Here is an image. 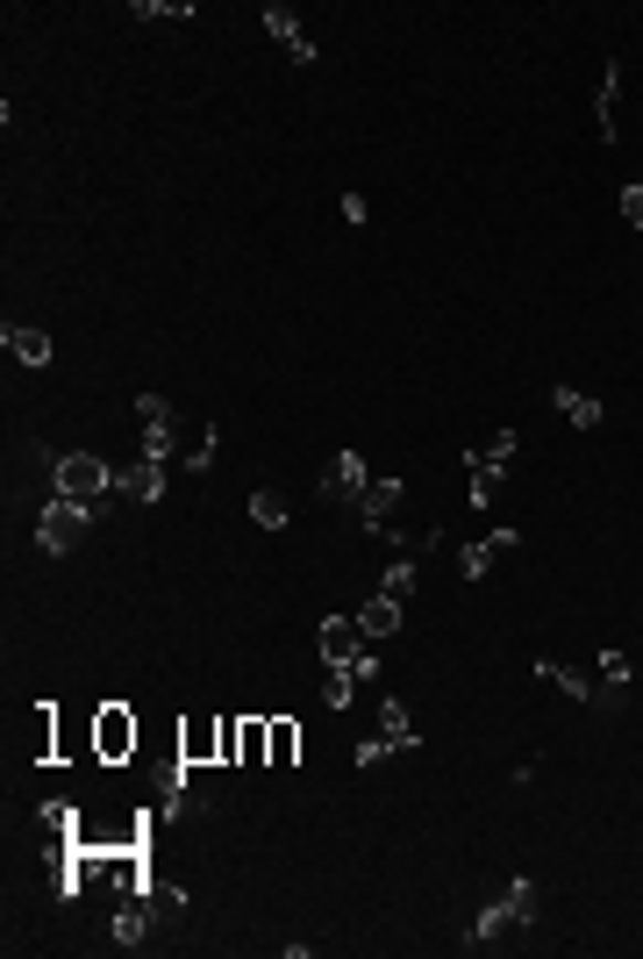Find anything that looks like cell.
I'll return each mask as SVG.
<instances>
[{
    "mask_svg": "<svg viewBox=\"0 0 643 959\" xmlns=\"http://www.w3.org/2000/svg\"><path fill=\"white\" fill-rule=\"evenodd\" d=\"M51 480H57L65 501H86V509H101V501L115 494V466L94 459V451H65V459L51 466Z\"/></svg>",
    "mask_w": 643,
    "mask_h": 959,
    "instance_id": "1",
    "label": "cell"
},
{
    "mask_svg": "<svg viewBox=\"0 0 643 959\" xmlns=\"http://www.w3.org/2000/svg\"><path fill=\"white\" fill-rule=\"evenodd\" d=\"M515 445H523V437H515V430H494V437H486V445H465V473H472V509H494V494H500V473H508Z\"/></svg>",
    "mask_w": 643,
    "mask_h": 959,
    "instance_id": "2",
    "label": "cell"
},
{
    "mask_svg": "<svg viewBox=\"0 0 643 959\" xmlns=\"http://www.w3.org/2000/svg\"><path fill=\"white\" fill-rule=\"evenodd\" d=\"M387 752H422V730H415V717H408L401 702H379V738L358 744V767H379Z\"/></svg>",
    "mask_w": 643,
    "mask_h": 959,
    "instance_id": "3",
    "label": "cell"
},
{
    "mask_svg": "<svg viewBox=\"0 0 643 959\" xmlns=\"http://www.w3.org/2000/svg\"><path fill=\"white\" fill-rule=\"evenodd\" d=\"M86 523H94V509H86V501H65V494H57L51 509H43V523H36V544H43L51 559H65L72 544L86 538Z\"/></svg>",
    "mask_w": 643,
    "mask_h": 959,
    "instance_id": "4",
    "label": "cell"
},
{
    "mask_svg": "<svg viewBox=\"0 0 643 959\" xmlns=\"http://www.w3.org/2000/svg\"><path fill=\"white\" fill-rule=\"evenodd\" d=\"M136 738H144V730H136V717L122 702H101L94 709V752H101V767H122V759L136 752Z\"/></svg>",
    "mask_w": 643,
    "mask_h": 959,
    "instance_id": "5",
    "label": "cell"
},
{
    "mask_svg": "<svg viewBox=\"0 0 643 959\" xmlns=\"http://www.w3.org/2000/svg\"><path fill=\"white\" fill-rule=\"evenodd\" d=\"M515 544H523V530H515V523H494L486 538H472L465 552H457V573H465V581H486V573H494V559L515 552Z\"/></svg>",
    "mask_w": 643,
    "mask_h": 959,
    "instance_id": "6",
    "label": "cell"
},
{
    "mask_svg": "<svg viewBox=\"0 0 643 959\" xmlns=\"http://www.w3.org/2000/svg\"><path fill=\"white\" fill-rule=\"evenodd\" d=\"M315 645H322V659H329V666H350V659H358L365 645H372V637L358 630V616H322Z\"/></svg>",
    "mask_w": 643,
    "mask_h": 959,
    "instance_id": "7",
    "label": "cell"
},
{
    "mask_svg": "<svg viewBox=\"0 0 643 959\" xmlns=\"http://www.w3.org/2000/svg\"><path fill=\"white\" fill-rule=\"evenodd\" d=\"M179 759H187V767H214V759H222V717H193V723H179Z\"/></svg>",
    "mask_w": 643,
    "mask_h": 959,
    "instance_id": "8",
    "label": "cell"
},
{
    "mask_svg": "<svg viewBox=\"0 0 643 959\" xmlns=\"http://www.w3.org/2000/svg\"><path fill=\"white\" fill-rule=\"evenodd\" d=\"M365 487H372V473H365V459H358V451H336L329 480H322V501H358Z\"/></svg>",
    "mask_w": 643,
    "mask_h": 959,
    "instance_id": "9",
    "label": "cell"
},
{
    "mask_svg": "<svg viewBox=\"0 0 643 959\" xmlns=\"http://www.w3.org/2000/svg\"><path fill=\"white\" fill-rule=\"evenodd\" d=\"M393 501H401V480H372V487H365L358 501H350V509H358V523H365V530H379V538H387V523H393Z\"/></svg>",
    "mask_w": 643,
    "mask_h": 959,
    "instance_id": "10",
    "label": "cell"
},
{
    "mask_svg": "<svg viewBox=\"0 0 643 959\" xmlns=\"http://www.w3.org/2000/svg\"><path fill=\"white\" fill-rule=\"evenodd\" d=\"M265 29L286 43V58H294V65H315V43L301 37V14L286 8V0H272V8H265Z\"/></svg>",
    "mask_w": 643,
    "mask_h": 959,
    "instance_id": "11",
    "label": "cell"
},
{
    "mask_svg": "<svg viewBox=\"0 0 643 959\" xmlns=\"http://www.w3.org/2000/svg\"><path fill=\"white\" fill-rule=\"evenodd\" d=\"M107 938H115L122 952H136L150 938V909H144V895H122V909H115V924H107Z\"/></svg>",
    "mask_w": 643,
    "mask_h": 959,
    "instance_id": "12",
    "label": "cell"
},
{
    "mask_svg": "<svg viewBox=\"0 0 643 959\" xmlns=\"http://www.w3.org/2000/svg\"><path fill=\"white\" fill-rule=\"evenodd\" d=\"M550 402H558V416H565V423H572V430H601V423H608V408H601V402H593V394H579V387H565V379H558V387H550Z\"/></svg>",
    "mask_w": 643,
    "mask_h": 959,
    "instance_id": "13",
    "label": "cell"
},
{
    "mask_svg": "<svg viewBox=\"0 0 643 959\" xmlns=\"http://www.w3.org/2000/svg\"><path fill=\"white\" fill-rule=\"evenodd\" d=\"M593 122H601V144H615L622 129V65L601 72V94H593Z\"/></svg>",
    "mask_w": 643,
    "mask_h": 959,
    "instance_id": "14",
    "label": "cell"
},
{
    "mask_svg": "<svg viewBox=\"0 0 643 959\" xmlns=\"http://www.w3.org/2000/svg\"><path fill=\"white\" fill-rule=\"evenodd\" d=\"M294 759H301V723L265 717V767H294Z\"/></svg>",
    "mask_w": 643,
    "mask_h": 959,
    "instance_id": "15",
    "label": "cell"
},
{
    "mask_svg": "<svg viewBox=\"0 0 643 959\" xmlns=\"http://www.w3.org/2000/svg\"><path fill=\"white\" fill-rule=\"evenodd\" d=\"M115 494H129V501H158V494H165V466H158V459H136L129 473H115Z\"/></svg>",
    "mask_w": 643,
    "mask_h": 959,
    "instance_id": "16",
    "label": "cell"
},
{
    "mask_svg": "<svg viewBox=\"0 0 643 959\" xmlns=\"http://www.w3.org/2000/svg\"><path fill=\"white\" fill-rule=\"evenodd\" d=\"M630 695V659L622 652H601V688H593V709H622Z\"/></svg>",
    "mask_w": 643,
    "mask_h": 959,
    "instance_id": "17",
    "label": "cell"
},
{
    "mask_svg": "<svg viewBox=\"0 0 643 959\" xmlns=\"http://www.w3.org/2000/svg\"><path fill=\"white\" fill-rule=\"evenodd\" d=\"M0 344H8V358H22V365H51V337L43 330H0Z\"/></svg>",
    "mask_w": 643,
    "mask_h": 959,
    "instance_id": "18",
    "label": "cell"
},
{
    "mask_svg": "<svg viewBox=\"0 0 643 959\" xmlns=\"http://www.w3.org/2000/svg\"><path fill=\"white\" fill-rule=\"evenodd\" d=\"M358 630H365V637H393V630H401V602H393V595H372V602L358 608Z\"/></svg>",
    "mask_w": 643,
    "mask_h": 959,
    "instance_id": "19",
    "label": "cell"
},
{
    "mask_svg": "<svg viewBox=\"0 0 643 959\" xmlns=\"http://www.w3.org/2000/svg\"><path fill=\"white\" fill-rule=\"evenodd\" d=\"M536 680H550V688H565V695H572V702H593V695H587V674H579V666H565V659H536Z\"/></svg>",
    "mask_w": 643,
    "mask_h": 959,
    "instance_id": "20",
    "label": "cell"
},
{
    "mask_svg": "<svg viewBox=\"0 0 643 959\" xmlns=\"http://www.w3.org/2000/svg\"><path fill=\"white\" fill-rule=\"evenodd\" d=\"M251 523L257 530H286V494H280V487H257V494H251Z\"/></svg>",
    "mask_w": 643,
    "mask_h": 959,
    "instance_id": "21",
    "label": "cell"
},
{
    "mask_svg": "<svg viewBox=\"0 0 643 959\" xmlns=\"http://www.w3.org/2000/svg\"><path fill=\"white\" fill-rule=\"evenodd\" d=\"M136 22H193V0H136Z\"/></svg>",
    "mask_w": 643,
    "mask_h": 959,
    "instance_id": "22",
    "label": "cell"
},
{
    "mask_svg": "<svg viewBox=\"0 0 643 959\" xmlns=\"http://www.w3.org/2000/svg\"><path fill=\"white\" fill-rule=\"evenodd\" d=\"M29 752H36V759H57V709H51V702L36 709V730H29Z\"/></svg>",
    "mask_w": 643,
    "mask_h": 959,
    "instance_id": "23",
    "label": "cell"
},
{
    "mask_svg": "<svg viewBox=\"0 0 643 959\" xmlns=\"http://www.w3.org/2000/svg\"><path fill=\"white\" fill-rule=\"evenodd\" d=\"M508 924H515L508 903H486L479 917H472V946H494V931H508Z\"/></svg>",
    "mask_w": 643,
    "mask_h": 959,
    "instance_id": "24",
    "label": "cell"
},
{
    "mask_svg": "<svg viewBox=\"0 0 643 959\" xmlns=\"http://www.w3.org/2000/svg\"><path fill=\"white\" fill-rule=\"evenodd\" d=\"M136 423L144 430H172V402L165 394H136Z\"/></svg>",
    "mask_w": 643,
    "mask_h": 959,
    "instance_id": "25",
    "label": "cell"
},
{
    "mask_svg": "<svg viewBox=\"0 0 643 959\" xmlns=\"http://www.w3.org/2000/svg\"><path fill=\"white\" fill-rule=\"evenodd\" d=\"M500 903H508V917H515V924H529V917H536V880H529V874H523V880H508V895H500Z\"/></svg>",
    "mask_w": 643,
    "mask_h": 959,
    "instance_id": "26",
    "label": "cell"
},
{
    "mask_svg": "<svg viewBox=\"0 0 643 959\" xmlns=\"http://www.w3.org/2000/svg\"><path fill=\"white\" fill-rule=\"evenodd\" d=\"M408 587H415V559H393V566H387V581H379V595L408 602Z\"/></svg>",
    "mask_w": 643,
    "mask_h": 959,
    "instance_id": "27",
    "label": "cell"
},
{
    "mask_svg": "<svg viewBox=\"0 0 643 959\" xmlns=\"http://www.w3.org/2000/svg\"><path fill=\"white\" fill-rule=\"evenodd\" d=\"M322 702H329V709H350V666H329V674H322Z\"/></svg>",
    "mask_w": 643,
    "mask_h": 959,
    "instance_id": "28",
    "label": "cell"
},
{
    "mask_svg": "<svg viewBox=\"0 0 643 959\" xmlns=\"http://www.w3.org/2000/svg\"><path fill=\"white\" fill-rule=\"evenodd\" d=\"M243 767H265V717H243Z\"/></svg>",
    "mask_w": 643,
    "mask_h": 959,
    "instance_id": "29",
    "label": "cell"
},
{
    "mask_svg": "<svg viewBox=\"0 0 643 959\" xmlns=\"http://www.w3.org/2000/svg\"><path fill=\"white\" fill-rule=\"evenodd\" d=\"M222 767H243V717H222Z\"/></svg>",
    "mask_w": 643,
    "mask_h": 959,
    "instance_id": "30",
    "label": "cell"
},
{
    "mask_svg": "<svg viewBox=\"0 0 643 959\" xmlns=\"http://www.w3.org/2000/svg\"><path fill=\"white\" fill-rule=\"evenodd\" d=\"M208 459H214V423H208V430L187 445V466H193V473H208Z\"/></svg>",
    "mask_w": 643,
    "mask_h": 959,
    "instance_id": "31",
    "label": "cell"
},
{
    "mask_svg": "<svg viewBox=\"0 0 643 959\" xmlns=\"http://www.w3.org/2000/svg\"><path fill=\"white\" fill-rule=\"evenodd\" d=\"M622 222L643 230V179H636V187H622Z\"/></svg>",
    "mask_w": 643,
    "mask_h": 959,
    "instance_id": "32",
    "label": "cell"
},
{
    "mask_svg": "<svg viewBox=\"0 0 643 959\" xmlns=\"http://www.w3.org/2000/svg\"><path fill=\"white\" fill-rule=\"evenodd\" d=\"M344 222H358V230H365V222H372V201H365V194H344Z\"/></svg>",
    "mask_w": 643,
    "mask_h": 959,
    "instance_id": "33",
    "label": "cell"
},
{
    "mask_svg": "<svg viewBox=\"0 0 643 959\" xmlns=\"http://www.w3.org/2000/svg\"><path fill=\"white\" fill-rule=\"evenodd\" d=\"M165 451H172V430H144V459L165 466Z\"/></svg>",
    "mask_w": 643,
    "mask_h": 959,
    "instance_id": "34",
    "label": "cell"
},
{
    "mask_svg": "<svg viewBox=\"0 0 643 959\" xmlns=\"http://www.w3.org/2000/svg\"><path fill=\"white\" fill-rule=\"evenodd\" d=\"M72 824H80V816H72L65 802H51V810H43V831H72Z\"/></svg>",
    "mask_w": 643,
    "mask_h": 959,
    "instance_id": "35",
    "label": "cell"
}]
</instances>
